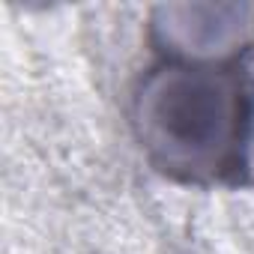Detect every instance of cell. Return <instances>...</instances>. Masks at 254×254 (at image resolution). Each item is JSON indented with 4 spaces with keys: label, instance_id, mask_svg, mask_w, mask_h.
Instances as JSON below:
<instances>
[{
    "label": "cell",
    "instance_id": "6da1fadb",
    "mask_svg": "<svg viewBox=\"0 0 254 254\" xmlns=\"http://www.w3.org/2000/svg\"><path fill=\"white\" fill-rule=\"evenodd\" d=\"M251 87L239 69L171 66L147 84L144 144L165 171L221 177L242 159Z\"/></svg>",
    "mask_w": 254,
    "mask_h": 254
}]
</instances>
